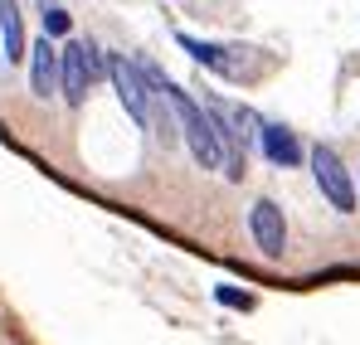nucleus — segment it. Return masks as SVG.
<instances>
[{"label":"nucleus","mask_w":360,"mask_h":345,"mask_svg":"<svg viewBox=\"0 0 360 345\" xmlns=\"http://www.w3.org/2000/svg\"><path fill=\"white\" fill-rule=\"evenodd\" d=\"M156 98H166V108L176 112V126H180V136H185V146H190V156H195V166L224 171V146H219V136H214V122L205 112V103H195L176 83H166V93H156Z\"/></svg>","instance_id":"nucleus-1"},{"label":"nucleus","mask_w":360,"mask_h":345,"mask_svg":"<svg viewBox=\"0 0 360 345\" xmlns=\"http://www.w3.org/2000/svg\"><path fill=\"white\" fill-rule=\"evenodd\" d=\"M307 161H311V175H316L321 200H326L336 214H356L360 209V190H356V175L341 166V156H336L331 146H311Z\"/></svg>","instance_id":"nucleus-2"},{"label":"nucleus","mask_w":360,"mask_h":345,"mask_svg":"<svg viewBox=\"0 0 360 345\" xmlns=\"http://www.w3.org/2000/svg\"><path fill=\"white\" fill-rule=\"evenodd\" d=\"M108 83H112V93H117V103L127 108V117L151 131V103H156V98H151V88H146V78H141V63L112 54L108 58Z\"/></svg>","instance_id":"nucleus-3"},{"label":"nucleus","mask_w":360,"mask_h":345,"mask_svg":"<svg viewBox=\"0 0 360 345\" xmlns=\"http://www.w3.org/2000/svg\"><path fill=\"white\" fill-rule=\"evenodd\" d=\"M248 229L263 258H283L288 253V219H283V204L278 200H258L248 209Z\"/></svg>","instance_id":"nucleus-4"},{"label":"nucleus","mask_w":360,"mask_h":345,"mask_svg":"<svg viewBox=\"0 0 360 345\" xmlns=\"http://www.w3.org/2000/svg\"><path fill=\"white\" fill-rule=\"evenodd\" d=\"M93 88V68H88V54H83V39H68L59 49V93L68 108H83Z\"/></svg>","instance_id":"nucleus-5"},{"label":"nucleus","mask_w":360,"mask_h":345,"mask_svg":"<svg viewBox=\"0 0 360 345\" xmlns=\"http://www.w3.org/2000/svg\"><path fill=\"white\" fill-rule=\"evenodd\" d=\"M258 141H263V156H268L278 171H292V166L307 161L297 131H292V126H283V122H258Z\"/></svg>","instance_id":"nucleus-6"},{"label":"nucleus","mask_w":360,"mask_h":345,"mask_svg":"<svg viewBox=\"0 0 360 345\" xmlns=\"http://www.w3.org/2000/svg\"><path fill=\"white\" fill-rule=\"evenodd\" d=\"M30 93L34 98H54L59 93V49H54L49 34L30 44Z\"/></svg>","instance_id":"nucleus-7"},{"label":"nucleus","mask_w":360,"mask_h":345,"mask_svg":"<svg viewBox=\"0 0 360 345\" xmlns=\"http://www.w3.org/2000/svg\"><path fill=\"white\" fill-rule=\"evenodd\" d=\"M180 49L195 58V63L224 73V78H239V63H234V54H229L224 44H205V39H195V34H180Z\"/></svg>","instance_id":"nucleus-8"},{"label":"nucleus","mask_w":360,"mask_h":345,"mask_svg":"<svg viewBox=\"0 0 360 345\" xmlns=\"http://www.w3.org/2000/svg\"><path fill=\"white\" fill-rule=\"evenodd\" d=\"M0 34H5V58L20 63L30 54V39H25V20H20V5L15 0H0Z\"/></svg>","instance_id":"nucleus-9"},{"label":"nucleus","mask_w":360,"mask_h":345,"mask_svg":"<svg viewBox=\"0 0 360 345\" xmlns=\"http://www.w3.org/2000/svg\"><path fill=\"white\" fill-rule=\"evenodd\" d=\"M39 15H44V34L49 39H68L73 20H68V10H59V0H39Z\"/></svg>","instance_id":"nucleus-10"},{"label":"nucleus","mask_w":360,"mask_h":345,"mask_svg":"<svg viewBox=\"0 0 360 345\" xmlns=\"http://www.w3.org/2000/svg\"><path fill=\"white\" fill-rule=\"evenodd\" d=\"M214 297H219L224 306H239V311H248V306H253V297H248V292H239V287H214Z\"/></svg>","instance_id":"nucleus-11"},{"label":"nucleus","mask_w":360,"mask_h":345,"mask_svg":"<svg viewBox=\"0 0 360 345\" xmlns=\"http://www.w3.org/2000/svg\"><path fill=\"white\" fill-rule=\"evenodd\" d=\"M356 190H360V180H356Z\"/></svg>","instance_id":"nucleus-12"}]
</instances>
